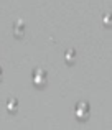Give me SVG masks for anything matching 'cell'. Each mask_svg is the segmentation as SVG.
<instances>
[{
    "label": "cell",
    "instance_id": "6da1fadb",
    "mask_svg": "<svg viewBox=\"0 0 112 130\" xmlns=\"http://www.w3.org/2000/svg\"><path fill=\"white\" fill-rule=\"evenodd\" d=\"M74 110H76V115H79V117H86V115L89 114V104H87L86 101H79L76 104V107H74Z\"/></svg>",
    "mask_w": 112,
    "mask_h": 130
},
{
    "label": "cell",
    "instance_id": "277c9868",
    "mask_svg": "<svg viewBox=\"0 0 112 130\" xmlns=\"http://www.w3.org/2000/svg\"><path fill=\"white\" fill-rule=\"evenodd\" d=\"M17 104H18V101H17V99L13 97V95H12V97L8 99V101H7V105H8V109H10V110H13V109H17Z\"/></svg>",
    "mask_w": 112,
    "mask_h": 130
},
{
    "label": "cell",
    "instance_id": "5b68a950",
    "mask_svg": "<svg viewBox=\"0 0 112 130\" xmlns=\"http://www.w3.org/2000/svg\"><path fill=\"white\" fill-rule=\"evenodd\" d=\"M74 56H76V51H74L73 48L66 50V53H64V58H66V59H74Z\"/></svg>",
    "mask_w": 112,
    "mask_h": 130
},
{
    "label": "cell",
    "instance_id": "7a4b0ae2",
    "mask_svg": "<svg viewBox=\"0 0 112 130\" xmlns=\"http://www.w3.org/2000/svg\"><path fill=\"white\" fill-rule=\"evenodd\" d=\"M46 77H48V74H46V71L43 69V68H36L35 73H33V79H35V83H38V84L45 83Z\"/></svg>",
    "mask_w": 112,
    "mask_h": 130
},
{
    "label": "cell",
    "instance_id": "3957f363",
    "mask_svg": "<svg viewBox=\"0 0 112 130\" xmlns=\"http://www.w3.org/2000/svg\"><path fill=\"white\" fill-rule=\"evenodd\" d=\"M13 30H15V33H23L25 31V22L23 20H17L15 23H13Z\"/></svg>",
    "mask_w": 112,
    "mask_h": 130
},
{
    "label": "cell",
    "instance_id": "8992f818",
    "mask_svg": "<svg viewBox=\"0 0 112 130\" xmlns=\"http://www.w3.org/2000/svg\"><path fill=\"white\" fill-rule=\"evenodd\" d=\"M0 77H2V66H0Z\"/></svg>",
    "mask_w": 112,
    "mask_h": 130
}]
</instances>
